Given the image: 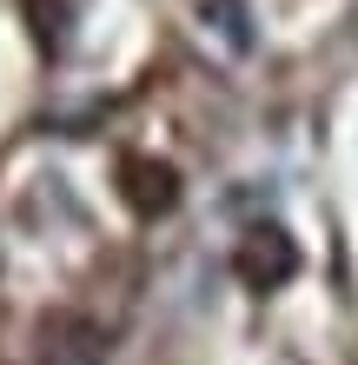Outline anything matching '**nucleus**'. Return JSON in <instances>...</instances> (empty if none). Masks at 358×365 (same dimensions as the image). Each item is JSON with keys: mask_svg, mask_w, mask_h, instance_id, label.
Masks as SVG:
<instances>
[{"mask_svg": "<svg viewBox=\"0 0 358 365\" xmlns=\"http://www.w3.org/2000/svg\"><path fill=\"white\" fill-rule=\"evenodd\" d=\"M233 266H239V279H246L252 292H272V286H285V279L299 272V246H292L279 226H252L246 240H239V259Z\"/></svg>", "mask_w": 358, "mask_h": 365, "instance_id": "f257e3e1", "label": "nucleus"}, {"mask_svg": "<svg viewBox=\"0 0 358 365\" xmlns=\"http://www.w3.org/2000/svg\"><path fill=\"white\" fill-rule=\"evenodd\" d=\"M107 359V332L80 312H53L40 326V365H100Z\"/></svg>", "mask_w": 358, "mask_h": 365, "instance_id": "f03ea898", "label": "nucleus"}, {"mask_svg": "<svg viewBox=\"0 0 358 365\" xmlns=\"http://www.w3.org/2000/svg\"><path fill=\"white\" fill-rule=\"evenodd\" d=\"M120 192H126V206H133V212L153 220V212H173L179 206V173L166 160H126L120 166Z\"/></svg>", "mask_w": 358, "mask_h": 365, "instance_id": "7ed1b4c3", "label": "nucleus"}, {"mask_svg": "<svg viewBox=\"0 0 358 365\" xmlns=\"http://www.w3.org/2000/svg\"><path fill=\"white\" fill-rule=\"evenodd\" d=\"M206 14L226 27V40H233V47H246V14L233 7V0H206Z\"/></svg>", "mask_w": 358, "mask_h": 365, "instance_id": "20e7f679", "label": "nucleus"}]
</instances>
